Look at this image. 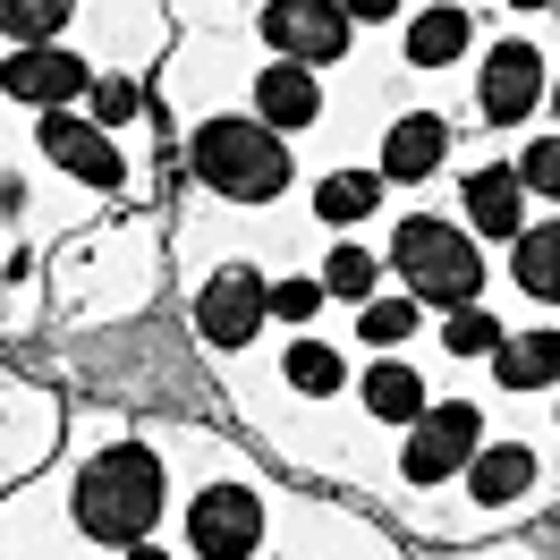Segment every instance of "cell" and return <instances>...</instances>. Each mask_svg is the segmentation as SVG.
I'll list each match as a JSON object with an SVG mask.
<instances>
[{
    "label": "cell",
    "mask_w": 560,
    "mask_h": 560,
    "mask_svg": "<svg viewBox=\"0 0 560 560\" xmlns=\"http://www.w3.org/2000/svg\"><path fill=\"white\" fill-rule=\"evenodd\" d=\"M69 518L94 544H144L162 518V458L144 442H110L103 458H85L69 485Z\"/></svg>",
    "instance_id": "6da1fadb"
},
{
    "label": "cell",
    "mask_w": 560,
    "mask_h": 560,
    "mask_svg": "<svg viewBox=\"0 0 560 560\" xmlns=\"http://www.w3.org/2000/svg\"><path fill=\"white\" fill-rule=\"evenodd\" d=\"M390 272L408 280L417 306H442V315H458V306L485 298V255H476V238H467L458 221H442V212H408V221H399Z\"/></svg>",
    "instance_id": "7a4b0ae2"
},
{
    "label": "cell",
    "mask_w": 560,
    "mask_h": 560,
    "mask_svg": "<svg viewBox=\"0 0 560 560\" xmlns=\"http://www.w3.org/2000/svg\"><path fill=\"white\" fill-rule=\"evenodd\" d=\"M187 162L205 178L212 196H230V205H272L280 187H289V144L280 128H264L255 110L246 119H205L196 137H187Z\"/></svg>",
    "instance_id": "3957f363"
},
{
    "label": "cell",
    "mask_w": 560,
    "mask_h": 560,
    "mask_svg": "<svg viewBox=\"0 0 560 560\" xmlns=\"http://www.w3.org/2000/svg\"><path fill=\"white\" fill-rule=\"evenodd\" d=\"M476 451H485V408L476 399H424V417L408 424L399 467H408V485H451Z\"/></svg>",
    "instance_id": "277c9868"
},
{
    "label": "cell",
    "mask_w": 560,
    "mask_h": 560,
    "mask_svg": "<svg viewBox=\"0 0 560 560\" xmlns=\"http://www.w3.org/2000/svg\"><path fill=\"white\" fill-rule=\"evenodd\" d=\"M264 544V492L255 485H205L187 501V552L196 560H246Z\"/></svg>",
    "instance_id": "5b68a950"
},
{
    "label": "cell",
    "mask_w": 560,
    "mask_h": 560,
    "mask_svg": "<svg viewBox=\"0 0 560 560\" xmlns=\"http://www.w3.org/2000/svg\"><path fill=\"white\" fill-rule=\"evenodd\" d=\"M349 9L340 0H272L264 9V43L298 69H323V60H349Z\"/></svg>",
    "instance_id": "8992f818"
},
{
    "label": "cell",
    "mask_w": 560,
    "mask_h": 560,
    "mask_svg": "<svg viewBox=\"0 0 560 560\" xmlns=\"http://www.w3.org/2000/svg\"><path fill=\"white\" fill-rule=\"evenodd\" d=\"M35 144H43V162H51V171H69L77 187H94V196H110V187L128 178V153L110 144V128L77 119V110H43Z\"/></svg>",
    "instance_id": "52a82bcc"
},
{
    "label": "cell",
    "mask_w": 560,
    "mask_h": 560,
    "mask_svg": "<svg viewBox=\"0 0 560 560\" xmlns=\"http://www.w3.org/2000/svg\"><path fill=\"white\" fill-rule=\"evenodd\" d=\"M85 85H94V69L77 60L69 43H18V51L0 60V94L26 103V110H69Z\"/></svg>",
    "instance_id": "ba28073f"
},
{
    "label": "cell",
    "mask_w": 560,
    "mask_h": 560,
    "mask_svg": "<svg viewBox=\"0 0 560 560\" xmlns=\"http://www.w3.org/2000/svg\"><path fill=\"white\" fill-rule=\"evenodd\" d=\"M544 85H552V69H544V51H535V43H492V51H485V77H476V110H485L492 128H518V119H535Z\"/></svg>",
    "instance_id": "9c48e42d"
},
{
    "label": "cell",
    "mask_w": 560,
    "mask_h": 560,
    "mask_svg": "<svg viewBox=\"0 0 560 560\" xmlns=\"http://www.w3.org/2000/svg\"><path fill=\"white\" fill-rule=\"evenodd\" d=\"M264 289L272 280L246 272V264H230V272H212L205 289H196V331H205V349H246L255 331H264Z\"/></svg>",
    "instance_id": "30bf717a"
},
{
    "label": "cell",
    "mask_w": 560,
    "mask_h": 560,
    "mask_svg": "<svg viewBox=\"0 0 560 560\" xmlns=\"http://www.w3.org/2000/svg\"><path fill=\"white\" fill-rule=\"evenodd\" d=\"M255 119L264 128H315L323 119V85H315V69H298V60H272V69L255 77Z\"/></svg>",
    "instance_id": "8fae6325"
},
{
    "label": "cell",
    "mask_w": 560,
    "mask_h": 560,
    "mask_svg": "<svg viewBox=\"0 0 560 560\" xmlns=\"http://www.w3.org/2000/svg\"><path fill=\"white\" fill-rule=\"evenodd\" d=\"M458 212H467V230H476V238H518V230H526V187H518V171H467Z\"/></svg>",
    "instance_id": "7c38bea8"
},
{
    "label": "cell",
    "mask_w": 560,
    "mask_h": 560,
    "mask_svg": "<svg viewBox=\"0 0 560 560\" xmlns=\"http://www.w3.org/2000/svg\"><path fill=\"white\" fill-rule=\"evenodd\" d=\"M442 144H451V128H442L433 110H408V119L383 137V178H399V187L433 178V171H442Z\"/></svg>",
    "instance_id": "4fadbf2b"
},
{
    "label": "cell",
    "mask_w": 560,
    "mask_h": 560,
    "mask_svg": "<svg viewBox=\"0 0 560 560\" xmlns=\"http://www.w3.org/2000/svg\"><path fill=\"white\" fill-rule=\"evenodd\" d=\"M467 43H476V9H458V0L408 18V60L417 69H451V60H467Z\"/></svg>",
    "instance_id": "5bb4252c"
},
{
    "label": "cell",
    "mask_w": 560,
    "mask_h": 560,
    "mask_svg": "<svg viewBox=\"0 0 560 560\" xmlns=\"http://www.w3.org/2000/svg\"><path fill=\"white\" fill-rule=\"evenodd\" d=\"M458 476H467V492H476V501H492V510L544 485V467H535V451H526V442H501V451H476L467 467H458Z\"/></svg>",
    "instance_id": "9a60e30c"
},
{
    "label": "cell",
    "mask_w": 560,
    "mask_h": 560,
    "mask_svg": "<svg viewBox=\"0 0 560 560\" xmlns=\"http://www.w3.org/2000/svg\"><path fill=\"white\" fill-rule=\"evenodd\" d=\"M492 374H501V390H552L560 383V331L501 340V349H492Z\"/></svg>",
    "instance_id": "2e32d148"
},
{
    "label": "cell",
    "mask_w": 560,
    "mask_h": 560,
    "mask_svg": "<svg viewBox=\"0 0 560 560\" xmlns=\"http://www.w3.org/2000/svg\"><path fill=\"white\" fill-rule=\"evenodd\" d=\"M510 280L526 298H552L560 306V221H535V230L510 238Z\"/></svg>",
    "instance_id": "e0dca14e"
},
{
    "label": "cell",
    "mask_w": 560,
    "mask_h": 560,
    "mask_svg": "<svg viewBox=\"0 0 560 560\" xmlns=\"http://www.w3.org/2000/svg\"><path fill=\"white\" fill-rule=\"evenodd\" d=\"M280 374H289V390H306V399H340V383H349V357L331 349V340H289Z\"/></svg>",
    "instance_id": "ac0fdd59"
},
{
    "label": "cell",
    "mask_w": 560,
    "mask_h": 560,
    "mask_svg": "<svg viewBox=\"0 0 560 560\" xmlns=\"http://www.w3.org/2000/svg\"><path fill=\"white\" fill-rule=\"evenodd\" d=\"M374 205H383V171H331V178L315 187L323 230H349V221H365Z\"/></svg>",
    "instance_id": "d6986e66"
},
{
    "label": "cell",
    "mask_w": 560,
    "mask_h": 560,
    "mask_svg": "<svg viewBox=\"0 0 560 560\" xmlns=\"http://www.w3.org/2000/svg\"><path fill=\"white\" fill-rule=\"evenodd\" d=\"M365 408H374L383 424H417V417H424V383H417V365L383 357V365L365 374Z\"/></svg>",
    "instance_id": "ffe728a7"
},
{
    "label": "cell",
    "mask_w": 560,
    "mask_h": 560,
    "mask_svg": "<svg viewBox=\"0 0 560 560\" xmlns=\"http://www.w3.org/2000/svg\"><path fill=\"white\" fill-rule=\"evenodd\" d=\"M69 18H77V0H0V35L9 43H60Z\"/></svg>",
    "instance_id": "44dd1931"
},
{
    "label": "cell",
    "mask_w": 560,
    "mask_h": 560,
    "mask_svg": "<svg viewBox=\"0 0 560 560\" xmlns=\"http://www.w3.org/2000/svg\"><path fill=\"white\" fill-rule=\"evenodd\" d=\"M408 331H417V298H365V315H357L365 349H399Z\"/></svg>",
    "instance_id": "7402d4cb"
},
{
    "label": "cell",
    "mask_w": 560,
    "mask_h": 560,
    "mask_svg": "<svg viewBox=\"0 0 560 560\" xmlns=\"http://www.w3.org/2000/svg\"><path fill=\"white\" fill-rule=\"evenodd\" d=\"M374 272H383V264H374V255H365V246H331V264H323V298H357V306H365V298H374Z\"/></svg>",
    "instance_id": "603a6c76"
},
{
    "label": "cell",
    "mask_w": 560,
    "mask_h": 560,
    "mask_svg": "<svg viewBox=\"0 0 560 560\" xmlns=\"http://www.w3.org/2000/svg\"><path fill=\"white\" fill-rule=\"evenodd\" d=\"M85 119H94V128H128V119H137L144 110V94H137V77H94V85H85Z\"/></svg>",
    "instance_id": "cb8c5ba5"
},
{
    "label": "cell",
    "mask_w": 560,
    "mask_h": 560,
    "mask_svg": "<svg viewBox=\"0 0 560 560\" xmlns=\"http://www.w3.org/2000/svg\"><path fill=\"white\" fill-rule=\"evenodd\" d=\"M501 340H510V331H501V323H492L485 306H458V315H451V331H442V349H451V357H492Z\"/></svg>",
    "instance_id": "d4e9b609"
},
{
    "label": "cell",
    "mask_w": 560,
    "mask_h": 560,
    "mask_svg": "<svg viewBox=\"0 0 560 560\" xmlns=\"http://www.w3.org/2000/svg\"><path fill=\"white\" fill-rule=\"evenodd\" d=\"M264 306H272L280 323H306L323 306V280L315 272H289V280H272V289H264Z\"/></svg>",
    "instance_id": "484cf974"
},
{
    "label": "cell",
    "mask_w": 560,
    "mask_h": 560,
    "mask_svg": "<svg viewBox=\"0 0 560 560\" xmlns=\"http://www.w3.org/2000/svg\"><path fill=\"white\" fill-rule=\"evenodd\" d=\"M510 171H518V187H535V196H560V137H535Z\"/></svg>",
    "instance_id": "4316f807"
},
{
    "label": "cell",
    "mask_w": 560,
    "mask_h": 560,
    "mask_svg": "<svg viewBox=\"0 0 560 560\" xmlns=\"http://www.w3.org/2000/svg\"><path fill=\"white\" fill-rule=\"evenodd\" d=\"M340 9H349V26H383V18H399L408 0H340Z\"/></svg>",
    "instance_id": "83f0119b"
},
{
    "label": "cell",
    "mask_w": 560,
    "mask_h": 560,
    "mask_svg": "<svg viewBox=\"0 0 560 560\" xmlns=\"http://www.w3.org/2000/svg\"><path fill=\"white\" fill-rule=\"evenodd\" d=\"M119 560H171V552H153V544H119Z\"/></svg>",
    "instance_id": "f1b7e54d"
},
{
    "label": "cell",
    "mask_w": 560,
    "mask_h": 560,
    "mask_svg": "<svg viewBox=\"0 0 560 560\" xmlns=\"http://www.w3.org/2000/svg\"><path fill=\"white\" fill-rule=\"evenodd\" d=\"M544 94H552V110H560V77H552V85H544Z\"/></svg>",
    "instance_id": "f546056e"
},
{
    "label": "cell",
    "mask_w": 560,
    "mask_h": 560,
    "mask_svg": "<svg viewBox=\"0 0 560 560\" xmlns=\"http://www.w3.org/2000/svg\"><path fill=\"white\" fill-rule=\"evenodd\" d=\"M510 9H544V0H510Z\"/></svg>",
    "instance_id": "4dcf8cb0"
}]
</instances>
